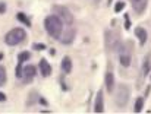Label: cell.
<instances>
[{
    "instance_id": "7a4b0ae2",
    "label": "cell",
    "mask_w": 151,
    "mask_h": 114,
    "mask_svg": "<svg viewBox=\"0 0 151 114\" xmlns=\"http://www.w3.org/2000/svg\"><path fill=\"white\" fill-rule=\"evenodd\" d=\"M27 38V34L22 28H13L4 35V43L7 46H18Z\"/></svg>"
},
{
    "instance_id": "2e32d148",
    "label": "cell",
    "mask_w": 151,
    "mask_h": 114,
    "mask_svg": "<svg viewBox=\"0 0 151 114\" xmlns=\"http://www.w3.org/2000/svg\"><path fill=\"white\" fill-rule=\"evenodd\" d=\"M7 81V76H6V69L3 66H0V86H3Z\"/></svg>"
},
{
    "instance_id": "d6986e66",
    "label": "cell",
    "mask_w": 151,
    "mask_h": 114,
    "mask_svg": "<svg viewBox=\"0 0 151 114\" xmlns=\"http://www.w3.org/2000/svg\"><path fill=\"white\" fill-rule=\"evenodd\" d=\"M15 75H16V78H22V75H24V69H22V63L21 61H18V66L15 69Z\"/></svg>"
},
{
    "instance_id": "5b68a950",
    "label": "cell",
    "mask_w": 151,
    "mask_h": 114,
    "mask_svg": "<svg viewBox=\"0 0 151 114\" xmlns=\"http://www.w3.org/2000/svg\"><path fill=\"white\" fill-rule=\"evenodd\" d=\"M119 46H120V38H119V34L117 32H113V31H107L106 32V47L111 51H117L119 50Z\"/></svg>"
},
{
    "instance_id": "4fadbf2b",
    "label": "cell",
    "mask_w": 151,
    "mask_h": 114,
    "mask_svg": "<svg viewBox=\"0 0 151 114\" xmlns=\"http://www.w3.org/2000/svg\"><path fill=\"white\" fill-rule=\"evenodd\" d=\"M62 70L65 73H70L72 72V60H70V57L66 56L62 58Z\"/></svg>"
},
{
    "instance_id": "44dd1931",
    "label": "cell",
    "mask_w": 151,
    "mask_h": 114,
    "mask_svg": "<svg viewBox=\"0 0 151 114\" xmlns=\"http://www.w3.org/2000/svg\"><path fill=\"white\" fill-rule=\"evenodd\" d=\"M123 7H125V3H123V1H117L116 6H114V12H120Z\"/></svg>"
},
{
    "instance_id": "cb8c5ba5",
    "label": "cell",
    "mask_w": 151,
    "mask_h": 114,
    "mask_svg": "<svg viewBox=\"0 0 151 114\" xmlns=\"http://www.w3.org/2000/svg\"><path fill=\"white\" fill-rule=\"evenodd\" d=\"M6 10V3H0V13H3Z\"/></svg>"
},
{
    "instance_id": "52a82bcc",
    "label": "cell",
    "mask_w": 151,
    "mask_h": 114,
    "mask_svg": "<svg viewBox=\"0 0 151 114\" xmlns=\"http://www.w3.org/2000/svg\"><path fill=\"white\" fill-rule=\"evenodd\" d=\"M35 73H37V69H35L32 64H29V66H25V67H24V75H22V78H24V81H25L27 83H29V82L34 79Z\"/></svg>"
},
{
    "instance_id": "8fae6325",
    "label": "cell",
    "mask_w": 151,
    "mask_h": 114,
    "mask_svg": "<svg viewBox=\"0 0 151 114\" xmlns=\"http://www.w3.org/2000/svg\"><path fill=\"white\" fill-rule=\"evenodd\" d=\"M104 110V101H103V92L97 94V98H96V104H94V113H103Z\"/></svg>"
},
{
    "instance_id": "9c48e42d",
    "label": "cell",
    "mask_w": 151,
    "mask_h": 114,
    "mask_svg": "<svg viewBox=\"0 0 151 114\" xmlns=\"http://www.w3.org/2000/svg\"><path fill=\"white\" fill-rule=\"evenodd\" d=\"M135 35H137V38L139 40V44H141V46H144V44L147 43V38H148V35H147V31H145L142 26H138V28H135Z\"/></svg>"
},
{
    "instance_id": "7402d4cb",
    "label": "cell",
    "mask_w": 151,
    "mask_h": 114,
    "mask_svg": "<svg viewBox=\"0 0 151 114\" xmlns=\"http://www.w3.org/2000/svg\"><path fill=\"white\" fill-rule=\"evenodd\" d=\"M34 50H38V51H41V50H44L46 48V44H40V43H37V44H34V47H32Z\"/></svg>"
},
{
    "instance_id": "30bf717a",
    "label": "cell",
    "mask_w": 151,
    "mask_h": 114,
    "mask_svg": "<svg viewBox=\"0 0 151 114\" xmlns=\"http://www.w3.org/2000/svg\"><path fill=\"white\" fill-rule=\"evenodd\" d=\"M40 72H41V75H43L44 78L50 76V73H51V66L49 64V61H47L46 58H41V60H40Z\"/></svg>"
},
{
    "instance_id": "8992f818",
    "label": "cell",
    "mask_w": 151,
    "mask_h": 114,
    "mask_svg": "<svg viewBox=\"0 0 151 114\" xmlns=\"http://www.w3.org/2000/svg\"><path fill=\"white\" fill-rule=\"evenodd\" d=\"M119 50H120V51H119L120 64H122L123 67H128V66L131 64V51H129L128 48H125V47H120Z\"/></svg>"
},
{
    "instance_id": "4316f807",
    "label": "cell",
    "mask_w": 151,
    "mask_h": 114,
    "mask_svg": "<svg viewBox=\"0 0 151 114\" xmlns=\"http://www.w3.org/2000/svg\"><path fill=\"white\" fill-rule=\"evenodd\" d=\"M1 57H3V56H1V54H0V58H1Z\"/></svg>"
},
{
    "instance_id": "3957f363",
    "label": "cell",
    "mask_w": 151,
    "mask_h": 114,
    "mask_svg": "<svg viewBox=\"0 0 151 114\" xmlns=\"http://www.w3.org/2000/svg\"><path fill=\"white\" fill-rule=\"evenodd\" d=\"M51 10H53V13H54L62 22H65L66 25H72V24H73V15L70 13V10H69L68 7H65V6H53Z\"/></svg>"
},
{
    "instance_id": "7c38bea8",
    "label": "cell",
    "mask_w": 151,
    "mask_h": 114,
    "mask_svg": "<svg viewBox=\"0 0 151 114\" xmlns=\"http://www.w3.org/2000/svg\"><path fill=\"white\" fill-rule=\"evenodd\" d=\"M113 88H114V76H113L111 72H107L106 73V89L109 92H111Z\"/></svg>"
},
{
    "instance_id": "5bb4252c",
    "label": "cell",
    "mask_w": 151,
    "mask_h": 114,
    "mask_svg": "<svg viewBox=\"0 0 151 114\" xmlns=\"http://www.w3.org/2000/svg\"><path fill=\"white\" fill-rule=\"evenodd\" d=\"M73 37H75V31H73V28H70L69 29V32L68 34H65V37L60 40L63 44H70L72 41H73Z\"/></svg>"
},
{
    "instance_id": "e0dca14e",
    "label": "cell",
    "mask_w": 151,
    "mask_h": 114,
    "mask_svg": "<svg viewBox=\"0 0 151 114\" xmlns=\"http://www.w3.org/2000/svg\"><path fill=\"white\" fill-rule=\"evenodd\" d=\"M142 105H144V100H142V98H138V100L135 101V108H134V111H135V113H139V111L142 110Z\"/></svg>"
},
{
    "instance_id": "6da1fadb",
    "label": "cell",
    "mask_w": 151,
    "mask_h": 114,
    "mask_svg": "<svg viewBox=\"0 0 151 114\" xmlns=\"http://www.w3.org/2000/svg\"><path fill=\"white\" fill-rule=\"evenodd\" d=\"M44 26H46V31L49 32L50 37H53V38H60L62 31H63V22L56 15H50V16L46 18Z\"/></svg>"
},
{
    "instance_id": "ac0fdd59",
    "label": "cell",
    "mask_w": 151,
    "mask_h": 114,
    "mask_svg": "<svg viewBox=\"0 0 151 114\" xmlns=\"http://www.w3.org/2000/svg\"><path fill=\"white\" fill-rule=\"evenodd\" d=\"M150 66H151L150 57H145V61H144V66H142V73H144V75H147V73L150 72Z\"/></svg>"
},
{
    "instance_id": "603a6c76",
    "label": "cell",
    "mask_w": 151,
    "mask_h": 114,
    "mask_svg": "<svg viewBox=\"0 0 151 114\" xmlns=\"http://www.w3.org/2000/svg\"><path fill=\"white\" fill-rule=\"evenodd\" d=\"M125 19H126V24H125V29H129V28H131V22H129V18H128V15H125Z\"/></svg>"
},
{
    "instance_id": "9a60e30c",
    "label": "cell",
    "mask_w": 151,
    "mask_h": 114,
    "mask_svg": "<svg viewBox=\"0 0 151 114\" xmlns=\"http://www.w3.org/2000/svg\"><path fill=\"white\" fill-rule=\"evenodd\" d=\"M16 19H18V21H21L22 24H25L27 26H31V21L28 19V16H27L25 13H22V12H19V13L16 15Z\"/></svg>"
},
{
    "instance_id": "277c9868",
    "label": "cell",
    "mask_w": 151,
    "mask_h": 114,
    "mask_svg": "<svg viewBox=\"0 0 151 114\" xmlns=\"http://www.w3.org/2000/svg\"><path fill=\"white\" fill-rule=\"evenodd\" d=\"M129 100V88L126 85H119L117 89H116V94H114V103L117 107H123L126 105Z\"/></svg>"
},
{
    "instance_id": "d4e9b609",
    "label": "cell",
    "mask_w": 151,
    "mask_h": 114,
    "mask_svg": "<svg viewBox=\"0 0 151 114\" xmlns=\"http://www.w3.org/2000/svg\"><path fill=\"white\" fill-rule=\"evenodd\" d=\"M3 101H6V94L0 92V103H3Z\"/></svg>"
},
{
    "instance_id": "484cf974",
    "label": "cell",
    "mask_w": 151,
    "mask_h": 114,
    "mask_svg": "<svg viewBox=\"0 0 151 114\" xmlns=\"http://www.w3.org/2000/svg\"><path fill=\"white\" fill-rule=\"evenodd\" d=\"M38 101H40L41 104H44V105H47V101H46L44 98H41V97H40V98H38Z\"/></svg>"
},
{
    "instance_id": "ba28073f",
    "label": "cell",
    "mask_w": 151,
    "mask_h": 114,
    "mask_svg": "<svg viewBox=\"0 0 151 114\" xmlns=\"http://www.w3.org/2000/svg\"><path fill=\"white\" fill-rule=\"evenodd\" d=\"M131 3H132V7L137 13H142L147 7L148 0H131Z\"/></svg>"
},
{
    "instance_id": "ffe728a7",
    "label": "cell",
    "mask_w": 151,
    "mask_h": 114,
    "mask_svg": "<svg viewBox=\"0 0 151 114\" xmlns=\"http://www.w3.org/2000/svg\"><path fill=\"white\" fill-rule=\"evenodd\" d=\"M29 53L28 51H24V53H21V54H18V61H27V60H29Z\"/></svg>"
}]
</instances>
